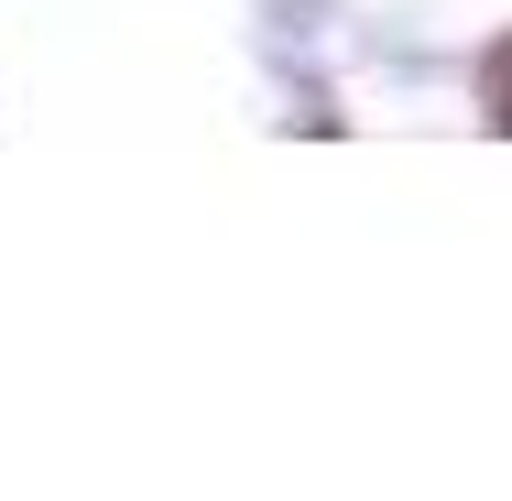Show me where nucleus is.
<instances>
[{
  "instance_id": "nucleus-1",
  "label": "nucleus",
  "mask_w": 512,
  "mask_h": 501,
  "mask_svg": "<svg viewBox=\"0 0 512 501\" xmlns=\"http://www.w3.org/2000/svg\"><path fill=\"white\" fill-rule=\"evenodd\" d=\"M480 88H491V120H502V131H512V33H502V44H491V66H480Z\"/></svg>"
}]
</instances>
